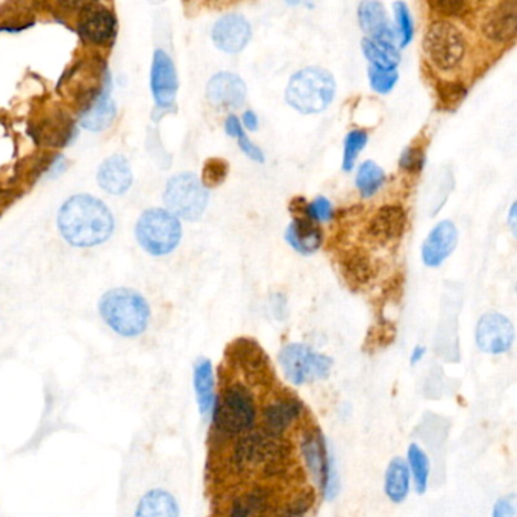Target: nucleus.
Masks as SVG:
<instances>
[{"label": "nucleus", "instance_id": "1", "mask_svg": "<svg viewBox=\"0 0 517 517\" xmlns=\"http://www.w3.org/2000/svg\"><path fill=\"white\" fill-rule=\"evenodd\" d=\"M228 475L255 478V481H297L299 472L293 459L292 443L285 437H274L255 427L253 431L237 437L230 445L216 452Z\"/></svg>", "mask_w": 517, "mask_h": 517}, {"label": "nucleus", "instance_id": "2", "mask_svg": "<svg viewBox=\"0 0 517 517\" xmlns=\"http://www.w3.org/2000/svg\"><path fill=\"white\" fill-rule=\"evenodd\" d=\"M246 379L231 378L222 384L212 409L214 452L223 450L237 437L258 425L260 408L255 391Z\"/></svg>", "mask_w": 517, "mask_h": 517}, {"label": "nucleus", "instance_id": "3", "mask_svg": "<svg viewBox=\"0 0 517 517\" xmlns=\"http://www.w3.org/2000/svg\"><path fill=\"white\" fill-rule=\"evenodd\" d=\"M58 230L64 240L77 248H93L111 237L113 212L90 194L68 198L58 212Z\"/></svg>", "mask_w": 517, "mask_h": 517}, {"label": "nucleus", "instance_id": "4", "mask_svg": "<svg viewBox=\"0 0 517 517\" xmlns=\"http://www.w3.org/2000/svg\"><path fill=\"white\" fill-rule=\"evenodd\" d=\"M99 315L114 333L125 338H134L148 329L150 306L139 292L130 288H114L100 297Z\"/></svg>", "mask_w": 517, "mask_h": 517}, {"label": "nucleus", "instance_id": "5", "mask_svg": "<svg viewBox=\"0 0 517 517\" xmlns=\"http://www.w3.org/2000/svg\"><path fill=\"white\" fill-rule=\"evenodd\" d=\"M337 84L333 75L322 67H305L288 81L285 100L302 114L322 113L336 98Z\"/></svg>", "mask_w": 517, "mask_h": 517}, {"label": "nucleus", "instance_id": "6", "mask_svg": "<svg viewBox=\"0 0 517 517\" xmlns=\"http://www.w3.org/2000/svg\"><path fill=\"white\" fill-rule=\"evenodd\" d=\"M299 452L322 496L326 501H333L338 491L337 470L324 432L317 425L302 431Z\"/></svg>", "mask_w": 517, "mask_h": 517}, {"label": "nucleus", "instance_id": "7", "mask_svg": "<svg viewBox=\"0 0 517 517\" xmlns=\"http://www.w3.org/2000/svg\"><path fill=\"white\" fill-rule=\"evenodd\" d=\"M283 498L272 482H249L226 495L216 517H274Z\"/></svg>", "mask_w": 517, "mask_h": 517}, {"label": "nucleus", "instance_id": "8", "mask_svg": "<svg viewBox=\"0 0 517 517\" xmlns=\"http://www.w3.org/2000/svg\"><path fill=\"white\" fill-rule=\"evenodd\" d=\"M135 237L146 253L153 257H162L178 248L182 237V226L180 219L171 212L150 208L137 222Z\"/></svg>", "mask_w": 517, "mask_h": 517}, {"label": "nucleus", "instance_id": "9", "mask_svg": "<svg viewBox=\"0 0 517 517\" xmlns=\"http://www.w3.org/2000/svg\"><path fill=\"white\" fill-rule=\"evenodd\" d=\"M423 47L428 58L441 72H452L463 61L468 43L466 36L455 23L436 20L428 26Z\"/></svg>", "mask_w": 517, "mask_h": 517}, {"label": "nucleus", "instance_id": "10", "mask_svg": "<svg viewBox=\"0 0 517 517\" xmlns=\"http://www.w3.org/2000/svg\"><path fill=\"white\" fill-rule=\"evenodd\" d=\"M278 361L285 378L295 386H304L328 378L334 366L331 357L320 354L302 343L285 345L279 351Z\"/></svg>", "mask_w": 517, "mask_h": 517}, {"label": "nucleus", "instance_id": "11", "mask_svg": "<svg viewBox=\"0 0 517 517\" xmlns=\"http://www.w3.org/2000/svg\"><path fill=\"white\" fill-rule=\"evenodd\" d=\"M208 190L194 173H180L169 180L164 191L167 212L184 221H198L208 205Z\"/></svg>", "mask_w": 517, "mask_h": 517}, {"label": "nucleus", "instance_id": "12", "mask_svg": "<svg viewBox=\"0 0 517 517\" xmlns=\"http://www.w3.org/2000/svg\"><path fill=\"white\" fill-rule=\"evenodd\" d=\"M305 414V404L296 393L281 390L261 407L257 427L272 436L287 439V432L295 429Z\"/></svg>", "mask_w": 517, "mask_h": 517}, {"label": "nucleus", "instance_id": "13", "mask_svg": "<svg viewBox=\"0 0 517 517\" xmlns=\"http://www.w3.org/2000/svg\"><path fill=\"white\" fill-rule=\"evenodd\" d=\"M228 367L237 374L244 377L246 381H253V384H264L270 377H274L269 357L260 343L253 338H237L231 343L225 354Z\"/></svg>", "mask_w": 517, "mask_h": 517}, {"label": "nucleus", "instance_id": "14", "mask_svg": "<svg viewBox=\"0 0 517 517\" xmlns=\"http://www.w3.org/2000/svg\"><path fill=\"white\" fill-rule=\"evenodd\" d=\"M477 346L491 356H502L513 347L514 326L509 317L491 311L481 315L475 329Z\"/></svg>", "mask_w": 517, "mask_h": 517}, {"label": "nucleus", "instance_id": "15", "mask_svg": "<svg viewBox=\"0 0 517 517\" xmlns=\"http://www.w3.org/2000/svg\"><path fill=\"white\" fill-rule=\"evenodd\" d=\"M116 29L118 22L111 9L95 2L82 5L78 31L88 43L107 45L116 36Z\"/></svg>", "mask_w": 517, "mask_h": 517}, {"label": "nucleus", "instance_id": "16", "mask_svg": "<svg viewBox=\"0 0 517 517\" xmlns=\"http://www.w3.org/2000/svg\"><path fill=\"white\" fill-rule=\"evenodd\" d=\"M150 88L158 107L171 109L175 104L176 93L180 88L175 64L164 50H155L150 68Z\"/></svg>", "mask_w": 517, "mask_h": 517}, {"label": "nucleus", "instance_id": "17", "mask_svg": "<svg viewBox=\"0 0 517 517\" xmlns=\"http://www.w3.org/2000/svg\"><path fill=\"white\" fill-rule=\"evenodd\" d=\"M212 36L219 49L226 54H239L251 41L253 27L242 14H225L212 26Z\"/></svg>", "mask_w": 517, "mask_h": 517}, {"label": "nucleus", "instance_id": "18", "mask_svg": "<svg viewBox=\"0 0 517 517\" xmlns=\"http://www.w3.org/2000/svg\"><path fill=\"white\" fill-rule=\"evenodd\" d=\"M482 32L495 43L514 40L517 29V2L504 0L487 11L482 18Z\"/></svg>", "mask_w": 517, "mask_h": 517}, {"label": "nucleus", "instance_id": "19", "mask_svg": "<svg viewBox=\"0 0 517 517\" xmlns=\"http://www.w3.org/2000/svg\"><path fill=\"white\" fill-rule=\"evenodd\" d=\"M248 88L243 79L231 72H221L210 79L207 98L210 104L222 109H239L244 104Z\"/></svg>", "mask_w": 517, "mask_h": 517}, {"label": "nucleus", "instance_id": "20", "mask_svg": "<svg viewBox=\"0 0 517 517\" xmlns=\"http://www.w3.org/2000/svg\"><path fill=\"white\" fill-rule=\"evenodd\" d=\"M459 243V230L450 221H443L432 228L423 242L422 260L428 267L439 265L454 253Z\"/></svg>", "mask_w": 517, "mask_h": 517}, {"label": "nucleus", "instance_id": "21", "mask_svg": "<svg viewBox=\"0 0 517 517\" xmlns=\"http://www.w3.org/2000/svg\"><path fill=\"white\" fill-rule=\"evenodd\" d=\"M405 222L404 208L400 205H384L370 219L367 233L377 243H395L404 234Z\"/></svg>", "mask_w": 517, "mask_h": 517}, {"label": "nucleus", "instance_id": "22", "mask_svg": "<svg viewBox=\"0 0 517 517\" xmlns=\"http://www.w3.org/2000/svg\"><path fill=\"white\" fill-rule=\"evenodd\" d=\"M284 239L302 255L315 253L324 243V234H322L319 223L311 221L308 214L293 217L292 223L285 230Z\"/></svg>", "mask_w": 517, "mask_h": 517}, {"label": "nucleus", "instance_id": "23", "mask_svg": "<svg viewBox=\"0 0 517 517\" xmlns=\"http://www.w3.org/2000/svg\"><path fill=\"white\" fill-rule=\"evenodd\" d=\"M358 20L361 29L369 36L367 38L388 41V43L395 41V27L391 26L386 8L381 2L377 0L361 2L358 6Z\"/></svg>", "mask_w": 517, "mask_h": 517}, {"label": "nucleus", "instance_id": "24", "mask_svg": "<svg viewBox=\"0 0 517 517\" xmlns=\"http://www.w3.org/2000/svg\"><path fill=\"white\" fill-rule=\"evenodd\" d=\"M98 182L109 194L127 193L132 185V171L127 158L114 155L105 160L98 171Z\"/></svg>", "mask_w": 517, "mask_h": 517}, {"label": "nucleus", "instance_id": "25", "mask_svg": "<svg viewBox=\"0 0 517 517\" xmlns=\"http://www.w3.org/2000/svg\"><path fill=\"white\" fill-rule=\"evenodd\" d=\"M193 388L199 413L202 418H207L208 414H212V405L216 400L214 367L208 358H199L194 363Z\"/></svg>", "mask_w": 517, "mask_h": 517}, {"label": "nucleus", "instance_id": "26", "mask_svg": "<svg viewBox=\"0 0 517 517\" xmlns=\"http://www.w3.org/2000/svg\"><path fill=\"white\" fill-rule=\"evenodd\" d=\"M134 517H181V507L171 491L157 487L140 498Z\"/></svg>", "mask_w": 517, "mask_h": 517}, {"label": "nucleus", "instance_id": "27", "mask_svg": "<svg viewBox=\"0 0 517 517\" xmlns=\"http://www.w3.org/2000/svg\"><path fill=\"white\" fill-rule=\"evenodd\" d=\"M116 114V104L109 96V90H107L81 109V125L88 130L99 132L111 127Z\"/></svg>", "mask_w": 517, "mask_h": 517}, {"label": "nucleus", "instance_id": "28", "mask_svg": "<svg viewBox=\"0 0 517 517\" xmlns=\"http://www.w3.org/2000/svg\"><path fill=\"white\" fill-rule=\"evenodd\" d=\"M411 473L404 459L395 457L384 475V493L393 504H402L409 495Z\"/></svg>", "mask_w": 517, "mask_h": 517}, {"label": "nucleus", "instance_id": "29", "mask_svg": "<svg viewBox=\"0 0 517 517\" xmlns=\"http://www.w3.org/2000/svg\"><path fill=\"white\" fill-rule=\"evenodd\" d=\"M363 54L369 59L370 66L384 70H396L400 61V52L393 43L388 41L374 40V38H363L361 41Z\"/></svg>", "mask_w": 517, "mask_h": 517}, {"label": "nucleus", "instance_id": "30", "mask_svg": "<svg viewBox=\"0 0 517 517\" xmlns=\"http://www.w3.org/2000/svg\"><path fill=\"white\" fill-rule=\"evenodd\" d=\"M315 504V489L299 486L292 493H285L274 517H308Z\"/></svg>", "mask_w": 517, "mask_h": 517}, {"label": "nucleus", "instance_id": "31", "mask_svg": "<svg viewBox=\"0 0 517 517\" xmlns=\"http://www.w3.org/2000/svg\"><path fill=\"white\" fill-rule=\"evenodd\" d=\"M73 137V123L66 114H54L40 123L38 139L52 148H63Z\"/></svg>", "mask_w": 517, "mask_h": 517}, {"label": "nucleus", "instance_id": "32", "mask_svg": "<svg viewBox=\"0 0 517 517\" xmlns=\"http://www.w3.org/2000/svg\"><path fill=\"white\" fill-rule=\"evenodd\" d=\"M407 464H408L409 473H413L414 489L419 495H423L427 491L428 482H429L431 463H429L427 452L418 443H411L408 446Z\"/></svg>", "mask_w": 517, "mask_h": 517}, {"label": "nucleus", "instance_id": "33", "mask_svg": "<svg viewBox=\"0 0 517 517\" xmlns=\"http://www.w3.org/2000/svg\"><path fill=\"white\" fill-rule=\"evenodd\" d=\"M357 189L363 198H372L386 182V173L375 161H365L357 173Z\"/></svg>", "mask_w": 517, "mask_h": 517}, {"label": "nucleus", "instance_id": "34", "mask_svg": "<svg viewBox=\"0 0 517 517\" xmlns=\"http://www.w3.org/2000/svg\"><path fill=\"white\" fill-rule=\"evenodd\" d=\"M225 130L226 134L230 135V137H234L239 141L240 149L251 160L257 162H264V153L248 139V135L244 134L243 127H242V122H240L237 116H230V118L226 119Z\"/></svg>", "mask_w": 517, "mask_h": 517}, {"label": "nucleus", "instance_id": "35", "mask_svg": "<svg viewBox=\"0 0 517 517\" xmlns=\"http://www.w3.org/2000/svg\"><path fill=\"white\" fill-rule=\"evenodd\" d=\"M369 140V134L365 129H354L345 139V150H343V171H349L356 166L357 157L363 152Z\"/></svg>", "mask_w": 517, "mask_h": 517}, {"label": "nucleus", "instance_id": "36", "mask_svg": "<svg viewBox=\"0 0 517 517\" xmlns=\"http://www.w3.org/2000/svg\"><path fill=\"white\" fill-rule=\"evenodd\" d=\"M343 270L352 283L365 284L372 276V264L365 253H351L343 263Z\"/></svg>", "mask_w": 517, "mask_h": 517}, {"label": "nucleus", "instance_id": "37", "mask_svg": "<svg viewBox=\"0 0 517 517\" xmlns=\"http://www.w3.org/2000/svg\"><path fill=\"white\" fill-rule=\"evenodd\" d=\"M395 11L396 34L400 40V49H404L411 43L414 36L413 18L409 14L408 6L405 2H396L393 4Z\"/></svg>", "mask_w": 517, "mask_h": 517}, {"label": "nucleus", "instance_id": "38", "mask_svg": "<svg viewBox=\"0 0 517 517\" xmlns=\"http://www.w3.org/2000/svg\"><path fill=\"white\" fill-rule=\"evenodd\" d=\"M230 173V164L222 158H210L202 169V182L205 189H212L223 184Z\"/></svg>", "mask_w": 517, "mask_h": 517}, {"label": "nucleus", "instance_id": "39", "mask_svg": "<svg viewBox=\"0 0 517 517\" xmlns=\"http://www.w3.org/2000/svg\"><path fill=\"white\" fill-rule=\"evenodd\" d=\"M370 87L379 95H388L395 88L396 82L399 79L398 70H384V68L372 67L369 70Z\"/></svg>", "mask_w": 517, "mask_h": 517}, {"label": "nucleus", "instance_id": "40", "mask_svg": "<svg viewBox=\"0 0 517 517\" xmlns=\"http://www.w3.org/2000/svg\"><path fill=\"white\" fill-rule=\"evenodd\" d=\"M306 214L315 223L329 222L334 216L333 203L325 196H317L313 202H308L306 205Z\"/></svg>", "mask_w": 517, "mask_h": 517}, {"label": "nucleus", "instance_id": "41", "mask_svg": "<svg viewBox=\"0 0 517 517\" xmlns=\"http://www.w3.org/2000/svg\"><path fill=\"white\" fill-rule=\"evenodd\" d=\"M437 93L446 105L459 104L466 96V87L460 82L445 81L437 86Z\"/></svg>", "mask_w": 517, "mask_h": 517}, {"label": "nucleus", "instance_id": "42", "mask_svg": "<svg viewBox=\"0 0 517 517\" xmlns=\"http://www.w3.org/2000/svg\"><path fill=\"white\" fill-rule=\"evenodd\" d=\"M423 162H425V152H423L422 148L409 146V148L405 149L404 153L400 155V167H402L405 171H409V173H416V171H422Z\"/></svg>", "mask_w": 517, "mask_h": 517}, {"label": "nucleus", "instance_id": "43", "mask_svg": "<svg viewBox=\"0 0 517 517\" xmlns=\"http://www.w3.org/2000/svg\"><path fill=\"white\" fill-rule=\"evenodd\" d=\"M428 5L437 13L445 16H463L470 8V4L463 0H432Z\"/></svg>", "mask_w": 517, "mask_h": 517}, {"label": "nucleus", "instance_id": "44", "mask_svg": "<svg viewBox=\"0 0 517 517\" xmlns=\"http://www.w3.org/2000/svg\"><path fill=\"white\" fill-rule=\"evenodd\" d=\"M517 498L514 493L501 496L500 500L496 501L491 517H517Z\"/></svg>", "mask_w": 517, "mask_h": 517}, {"label": "nucleus", "instance_id": "45", "mask_svg": "<svg viewBox=\"0 0 517 517\" xmlns=\"http://www.w3.org/2000/svg\"><path fill=\"white\" fill-rule=\"evenodd\" d=\"M242 122H243L244 127L248 128L249 130H257L258 129V118L257 114L253 113V111H246L243 114V118H242Z\"/></svg>", "mask_w": 517, "mask_h": 517}, {"label": "nucleus", "instance_id": "46", "mask_svg": "<svg viewBox=\"0 0 517 517\" xmlns=\"http://www.w3.org/2000/svg\"><path fill=\"white\" fill-rule=\"evenodd\" d=\"M425 354H427V347H414L413 352H411V357H409V363H411V366L419 365V363L425 358Z\"/></svg>", "mask_w": 517, "mask_h": 517}, {"label": "nucleus", "instance_id": "47", "mask_svg": "<svg viewBox=\"0 0 517 517\" xmlns=\"http://www.w3.org/2000/svg\"><path fill=\"white\" fill-rule=\"evenodd\" d=\"M517 203L513 202L512 208H510V216H509V225L513 231V234H516V222H517V212H516Z\"/></svg>", "mask_w": 517, "mask_h": 517}]
</instances>
